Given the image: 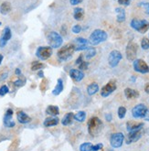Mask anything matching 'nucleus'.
Masks as SVG:
<instances>
[{"label": "nucleus", "mask_w": 149, "mask_h": 151, "mask_svg": "<svg viewBox=\"0 0 149 151\" xmlns=\"http://www.w3.org/2000/svg\"><path fill=\"white\" fill-rule=\"evenodd\" d=\"M102 122L100 118L93 116L92 118H90L89 122H88V132L89 134L92 137L97 136L99 133L102 131Z\"/></svg>", "instance_id": "obj_1"}, {"label": "nucleus", "mask_w": 149, "mask_h": 151, "mask_svg": "<svg viewBox=\"0 0 149 151\" xmlns=\"http://www.w3.org/2000/svg\"><path fill=\"white\" fill-rule=\"evenodd\" d=\"M108 39V35L104 30L102 29H95L92 32L89 38V43H91L92 45L95 46L98 44L104 42Z\"/></svg>", "instance_id": "obj_2"}, {"label": "nucleus", "mask_w": 149, "mask_h": 151, "mask_svg": "<svg viewBox=\"0 0 149 151\" xmlns=\"http://www.w3.org/2000/svg\"><path fill=\"white\" fill-rule=\"evenodd\" d=\"M74 51H75V46L73 44L69 43V44L65 45L64 47H62L58 51L57 56H58L59 60L65 61V60H68L69 58H72Z\"/></svg>", "instance_id": "obj_3"}, {"label": "nucleus", "mask_w": 149, "mask_h": 151, "mask_svg": "<svg viewBox=\"0 0 149 151\" xmlns=\"http://www.w3.org/2000/svg\"><path fill=\"white\" fill-rule=\"evenodd\" d=\"M47 40L49 47H51L52 49H57L61 47L63 43V39L60 35L56 32V31H51L49 33L48 37H47Z\"/></svg>", "instance_id": "obj_4"}, {"label": "nucleus", "mask_w": 149, "mask_h": 151, "mask_svg": "<svg viewBox=\"0 0 149 151\" xmlns=\"http://www.w3.org/2000/svg\"><path fill=\"white\" fill-rule=\"evenodd\" d=\"M130 26H131V28H133L135 30L142 34H145L149 29V22L145 19L140 20V19H134L131 20Z\"/></svg>", "instance_id": "obj_5"}, {"label": "nucleus", "mask_w": 149, "mask_h": 151, "mask_svg": "<svg viewBox=\"0 0 149 151\" xmlns=\"http://www.w3.org/2000/svg\"><path fill=\"white\" fill-rule=\"evenodd\" d=\"M137 50H138V46L136 43H135L133 41H130L127 44L125 53H126V58L128 60L134 61L135 60L136 55H137Z\"/></svg>", "instance_id": "obj_6"}, {"label": "nucleus", "mask_w": 149, "mask_h": 151, "mask_svg": "<svg viewBox=\"0 0 149 151\" xmlns=\"http://www.w3.org/2000/svg\"><path fill=\"white\" fill-rule=\"evenodd\" d=\"M133 67H134V70L137 73H143V74H145V73H149V66L146 64L145 61L144 60H142V59L135 60L134 63H133Z\"/></svg>", "instance_id": "obj_7"}, {"label": "nucleus", "mask_w": 149, "mask_h": 151, "mask_svg": "<svg viewBox=\"0 0 149 151\" xmlns=\"http://www.w3.org/2000/svg\"><path fill=\"white\" fill-rule=\"evenodd\" d=\"M124 141H125V135L122 134V133H115V134H112L111 136L110 144L112 147L118 148L122 146Z\"/></svg>", "instance_id": "obj_8"}, {"label": "nucleus", "mask_w": 149, "mask_h": 151, "mask_svg": "<svg viewBox=\"0 0 149 151\" xmlns=\"http://www.w3.org/2000/svg\"><path fill=\"white\" fill-rule=\"evenodd\" d=\"M122 59V53L117 50H112L109 54V57H108V63H109V65L112 67V68H115L116 67L119 63L121 61V60Z\"/></svg>", "instance_id": "obj_9"}, {"label": "nucleus", "mask_w": 149, "mask_h": 151, "mask_svg": "<svg viewBox=\"0 0 149 151\" xmlns=\"http://www.w3.org/2000/svg\"><path fill=\"white\" fill-rule=\"evenodd\" d=\"M52 55V48L49 46L39 47L36 50V56L40 60H48Z\"/></svg>", "instance_id": "obj_10"}, {"label": "nucleus", "mask_w": 149, "mask_h": 151, "mask_svg": "<svg viewBox=\"0 0 149 151\" xmlns=\"http://www.w3.org/2000/svg\"><path fill=\"white\" fill-rule=\"evenodd\" d=\"M147 108L144 104H139L135 105V107L132 109V115L134 118H143L145 116V114L146 112Z\"/></svg>", "instance_id": "obj_11"}, {"label": "nucleus", "mask_w": 149, "mask_h": 151, "mask_svg": "<svg viewBox=\"0 0 149 151\" xmlns=\"http://www.w3.org/2000/svg\"><path fill=\"white\" fill-rule=\"evenodd\" d=\"M116 83L115 81H110L106 85H104L101 90V95L102 97H107L116 90Z\"/></svg>", "instance_id": "obj_12"}, {"label": "nucleus", "mask_w": 149, "mask_h": 151, "mask_svg": "<svg viewBox=\"0 0 149 151\" xmlns=\"http://www.w3.org/2000/svg\"><path fill=\"white\" fill-rule=\"evenodd\" d=\"M143 135V131L141 130H137V131H133V132H129L127 137H125V143L127 145L135 143V142L138 141L140 138L142 137Z\"/></svg>", "instance_id": "obj_13"}, {"label": "nucleus", "mask_w": 149, "mask_h": 151, "mask_svg": "<svg viewBox=\"0 0 149 151\" xmlns=\"http://www.w3.org/2000/svg\"><path fill=\"white\" fill-rule=\"evenodd\" d=\"M11 37H12V32L10 28L9 27H6L2 32L1 37H0V48H4L7 44L8 40L11 39Z\"/></svg>", "instance_id": "obj_14"}, {"label": "nucleus", "mask_w": 149, "mask_h": 151, "mask_svg": "<svg viewBox=\"0 0 149 151\" xmlns=\"http://www.w3.org/2000/svg\"><path fill=\"white\" fill-rule=\"evenodd\" d=\"M13 110L12 109H10V108H8L7 110H6V114H5V115H4V120H3V122H4V126L6 127H7V128H12V127H15V122L13 121V118H12V116H13Z\"/></svg>", "instance_id": "obj_15"}, {"label": "nucleus", "mask_w": 149, "mask_h": 151, "mask_svg": "<svg viewBox=\"0 0 149 151\" xmlns=\"http://www.w3.org/2000/svg\"><path fill=\"white\" fill-rule=\"evenodd\" d=\"M69 76L75 82H81L82 80L84 78V73L81 70H76V69H72L69 70Z\"/></svg>", "instance_id": "obj_16"}, {"label": "nucleus", "mask_w": 149, "mask_h": 151, "mask_svg": "<svg viewBox=\"0 0 149 151\" xmlns=\"http://www.w3.org/2000/svg\"><path fill=\"white\" fill-rule=\"evenodd\" d=\"M144 127V123H137L134 121H129L126 124V129L128 132H133V131H137L141 130Z\"/></svg>", "instance_id": "obj_17"}, {"label": "nucleus", "mask_w": 149, "mask_h": 151, "mask_svg": "<svg viewBox=\"0 0 149 151\" xmlns=\"http://www.w3.org/2000/svg\"><path fill=\"white\" fill-rule=\"evenodd\" d=\"M16 118L20 124H28L31 121V118L23 111H19L16 113Z\"/></svg>", "instance_id": "obj_18"}, {"label": "nucleus", "mask_w": 149, "mask_h": 151, "mask_svg": "<svg viewBox=\"0 0 149 151\" xmlns=\"http://www.w3.org/2000/svg\"><path fill=\"white\" fill-rule=\"evenodd\" d=\"M125 95L128 100L131 99H135L139 96V93L136 90H134V89L131 88H126L125 90Z\"/></svg>", "instance_id": "obj_19"}, {"label": "nucleus", "mask_w": 149, "mask_h": 151, "mask_svg": "<svg viewBox=\"0 0 149 151\" xmlns=\"http://www.w3.org/2000/svg\"><path fill=\"white\" fill-rule=\"evenodd\" d=\"M73 17L75 20L81 21L84 17V10L82 7H76L73 10Z\"/></svg>", "instance_id": "obj_20"}, {"label": "nucleus", "mask_w": 149, "mask_h": 151, "mask_svg": "<svg viewBox=\"0 0 149 151\" xmlns=\"http://www.w3.org/2000/svg\"><path fill=\"white\" fill-rule=\"evenodd\" d=\"M115 13L117 14L116 19L119 23H122L125 20V10L122 7H116L115 8Z\"/></svg>", "instance_id": "obj_21"}, {"label": "nucleus", "mask_w": 149, "mask_h": 151, "mask_svg": "<svg viewBox=\"0 0 149 151\" xmlns=\"http://www.w3.org/2000/svg\"><path fill=\"white\" fill-rule=\"evenodd\" d=\"M64 89V86H63V81L62 79H58V82H57V84L54 88V90L52 91V94L53 95H59L61 92L63 91Z\"/></svg>", "instance_id": "obj_22"}, {"label": "nucleus", "mask_w": 149, "mask_h": 151, "mask_svg": "<svg viewBox=\"0 0 149 151\" xmlns=\"http://www.w3.org/2000/svg\"><path fill=\"white\" fill-rule=\"evenodd\" d=\"M59 122V119L56 116L54 117H49V118H46L44 123H43V125H44L46 127H54L56 125H58Z\"/></svg>", "instance_id": "obj_23"}, {"label": "nucleus", "mask_w": 149, "mask_h": 151, "mask_svg": "<svg viewBox=\"0 0 149 151\" xmlns=\"http://www.w3.org/2000/svg\"><path fill=\"white\" fill-rule=\"evenodd\" d=\"M11 11V4L9 2H4L0 6V13L2 15H7Z\"/></svg>", "instance_id": "obj_24"}, {"label": "nucleus", "mask_w": 149, "mask_h": 151, "mask_svg": "<svg viewBox=\"0 0 149 151\" xmlns=\"http://www.w3.org/2000/svg\"><path fill=\"white\" fill-rule=\"evenodd\" d=\"M46 114L51 115V116H56L59 114V109L56 105H49L46 109Z\"/></svg>", "instance_id": "obj_25"}, {"label": "nucleus", "mask_w": 149, "mask_h": 151, "mask_svg": "<svg viewBox=\"0 0 149 151\" xmlns=\"http://www.w3.org/2000/svg\"><path fill=\"white\" fill-rule=\"evenodd\" d=\"M73 115L74 114L72 112L67 113L64 115V117L62 118V120H61V124H62L63 126H69V125H71L72 120H73Z\"/></svg>", "instance_id": "obj_26"}, {"label": "nucleus", "mask_w": 149, "mask_h": 151, "mask_svg": "<svg viewBox=\"0 0 149 151\" xmlns=\"http://www.w3.org/2000/svg\"><path fill=\"white\" fill-rule=\"evenodd\" d=\"M98 91H99V85L96 83H92L87 87V93L91 96L94 95L96 93H98Z\"/></svg>", "instance_id": "obj_27"}, {"label": "nucleus", "mask_w": 149, "mask_h": 151, "mask_svg": "<svg viewBox=\"0 0 149 151\" xmlns=\"http://www.w3.org/2000/svg\"><path fill=\"white\" fill-rule=\"evenodd\" d=\"M73 119L76 120L77 122L82 123L86 119V113L84 111H79L73 115Z\"/></svg>", "instance_id": "obj_28"}, {"label": "nucleus", "mask_w": 149, "mask_h": 151, "mask_svg": "<svg viewBox=\"0 0 149 151\" xmlns=\"http://www.w3.org/2000/svg\"><path fill=\"white\" fill-rule=\"evenodd\" d=\"M96 55V50L92 47H89L88 49L86 50V52L84 54V57L86 60H90L92 58H93Z\"/></svg>", "instance_id": "obj_29"}, {"label": "nucleus", "mask_w": 149, "mask_h": 151, "mask_svg": "<svg viewBox=\"0 0 149 151\" xmlns=\"http://www.w3.org/2000/svg\"><path fill=\"white\" fill-rule=\"evenodd\" d=\"M92 147L93 145L89 142H86V143H82L80 146V151H92Z\"/></svg>", "instance_id": "obj_30"}, {"label": "nucleus", "mask_w": 149, "mask_h": 151, "mask_svg": "<svg viewBox=\"0 0 149 151\" xmlns=\"http://www.w3.org/2000/svg\"><path fill=\"white\" fill-rule=\"evenodd\" d=\"M43 68H45V64H43L41 63H39V61H34L31 65V70H40Z\"/></svg>", "instance_id": "obj_31"}, {"label": "nucleus", "mask_w": 149, "mask_h": 151, "mask_svg": "<svg viewBox=\"0 0 149 151\" xmlns=\"http://www.w3.org/2000/svg\"><path fill=\"white\" fill-rule=\"evenodd\" d=\"M118 117L120 119H122L125 118V114H126V108L124 107V106H120V107L118 108Z\"/></svg>", "instance_id": "obj_32"}, {"label": "nucleus", "mask_w": 149, "mask_h": 151, "mask_svg": "<svg viewBox=\"0 0 149 151\" xmlns=\"http://www.w3.org/2000/svg\"><path fill=\"white\" fill-rule=\"evenodd\" d=\"M48 80L47 79H43L41 83H40V85H39V89H40V91L41 92H45L47 90V88H48Z\"/></svg>", "instance_id": "obj_33"}, {"label": "nucleus", "mask_w": 149, "mask_h": 151, "mask_svg": "<svg viewBox=\"0 0 149 151\" xmlns=\"http://www.w3.org/2000/svg\"><path fill=\"white\" fill-rule=\"evenodd\" d=\"M141 47L143 50H148L149 49V40L147 38H144L141 40Z\"/></svg>", "instance_id": "obj_34"}, {"label": "nucleus", "mask_w": 149, "mask_h": 151, "mask_svg": "<svg viewBox=\"0 0 149 151\" xmlns=\"http://www.w3.org/2000/svg\"><path fill=\"white\" fill-rule=\"evenodd\" d=\"M8 92H9V89L6 85H2L0 87V96H5L6 93H8Z\"/></svg>", "instance_id": "obj_35"}, {"label": "nucleus", "mask_w": 149, "mask_h": 151, "mask_svg": "<svg viewBox=\"0 0 149 151\" xmlns=\"http://www.w3.org/2000/svg\"><path fill=\"white\" fill-rule=\"evenodd\" d=\"M138 6H141V7H144V9H145V12L149 15V3L147 2H140L138 4Z\"/></svg>", "instance_id": "obj_36"}, {"label": "nucleus", "mask_w": 149, "mask_h": 151, "mask_svg": "<svg viewBox=\"0 0 149 151\" xmlns=\"http://www.w3.org/2000/svg\"><path fill=\"white\" fill-rule=\"evenodd\" d=\"M75 41L77 42V43H79L80 45H87V44L89 43V40H86V39H84V38H76L75 39Z\"/></svg>", "instance_id": "obj_37"}, {"label": "nucleus", "mask_w": 149, "mask_h": 151, "mask_svg": "<svg viewBox=\"0 0 149 151\" xmlns=\"http://www.w3.org/2000/svg\"><path fill=\"white\" fill-rule=\"evenodd\" d=\"M25 83H26L25 79H19V80H16V81L14 82V85L16 87H21V86L25 85Z\"/></svg>", "instance_id": "obj_38"}, {"label": "nucleus", "mask_w": 149, "mask_h": 151, "mask_svg": "<svg viewBox=\"0 0 149 151\" xmlns=\"http://www.w3.org/2000/svg\"><path fill=\"white\" fill-rule=\"evenodd\" d=\"M72 31L74 33V34H79L81 31H82V27L81 25H74L72 29Z\"/></svg>", "instance_id": "obj_39"}, {"label": "nucleus", "mask_w": 149, "mask_h": 151, "mask_svg": "<svg viewBox=\"0 0 149 151\" xmlns=\"http://www.w3.org/2000/svg\"><path fill=\"white\" fill-rule=\"evenodd\" d=\"M88 66H89V63H87V61L83 60L81 64H79V69H80L81 70H87V69H88Z\"/></svg>", "instance_id": "obj_40"}, {"label": "nucleus", "mask_w": 149, "mask_h": 151, "mask_svg": "<svg viewBox=\"0 0 149 151\" xmlns=\"http://www.w3.org/2000/svg\"><path fill=\"white\" fill-rule=\"evenodd\" d=\"M102 147H103V145L102 144H97V145H93V147H92V151H99V150H101V149H102Z\"/></svg>", "instance_id": "obj_41"}, {"label": "nucleus", "mask_w": 149, "mask_h": 151, "mask_svg": "<svg viewBox=\"0 0 149 151\" xmlns=\"http://www.w3.org/2000/svg\"><path fill=\"white\" fill-rule=\"evenodd\" d=\"M89 47L87 45H80L79 47H75V51H81V50H86Z\"/></svg>", "instance_id": "obj_42"}, {"label": "nucleus", "mask_w": 149, "mask_h": 151, "mask_svg": "<svg viewBox=\"0 0 149 151\" xmlns=\"http://www.w3.org/2000/svg\"><path fill=\"white\" fill-rule=\"evenodd\" d=\"M130 2H131V0H118V3L122 6H129L130 5Z\"/></svg>", "instance_id": "obj_43"}, {"label": "nucleus", "mask_w": 149, "mask_h": 151, "mask_svg": "<svg viewBox=\"0 0 149 151\" xmlns=\"http://www.w3.org/2000/svg\"><path fill=\"white\" fill-rule=\"evenodd\" d=\"M8 76V73L7 72H3L0 73V82L4 81V80H6Z\"/></svg>", "instance_id": "obj_44"}, {"label": "nucleus", "mask_w": 149, "mask_h": 151, "mask_svg": "<svg viewBox=\"0 0 149 151\" xmlns=\"http://www.w3.org/2000/svg\"><path fill=\"white\" fill-rule=\"evenodd\" d=\"M82 1L83 0H69V3H71V5H72V6H76V5L81 4Z\"/></svg>", "instance_id": "obj_45"}, {"label": "nucleus", "mask_w": 149, "mask_h": 151, "mask_svg": "<svg viewBox=\"0 0 149 151\" xmlns=\"http://www.w3.org/2000/svg\"><path fill=\"white\" fill-rule=\"evenodd\" d=\"M82 61H83V55H80V56H79V58L76 60V63H75L77 65H79V64H81Z\"/></svg>", "instance_id": "obj_46"}, {"label": "nucleus", "mask_w": 149, "mask_h": 151, "mask_svg": "<svg viewBox=\"0 0 149 151\" xmlns=\"http://www.w3.org/2000/svg\"><path fill=\"white\" fill-rule=\"evenodd\" d=\"M105 119H106L108 122H111L112 120V114H105Z\"/></svg>", "instance_id": "obj_47"}, {"label": "nucleus", "mask_w": 149, "mask_h": 151, "mask_svg": "<svg viewBox=\"0 0 149 151\" xmlns=\"http://www.w3.org/2000/svg\"><path fill=\"white\" fill-rule=\"evenodd\" d=\"M143 118H144L145 120H146V121L149 122V109L146 110V112H145V116H144Z\"/></svg>", "instance_id": "obj_48"}, {"label": "nucleus", "mask_w": 149, "mask_h": 151, "mask_svg": "<svg viewBox=\"0 0 149 151\" xmlns=\"http://www.w3.org/2000/svg\"><path fill=\"white\" fill-rule=\"evenodd\" d=\"M15 73H16L17 76H20V75H21V70H20V69L16 68V70H15Z\"/></svg>", "instance_id": "obj_49"}, {"label": "nucleus", "mask_w": 149, "mask_h": 151, "mask_svg": "<svg viewBox=\"0 0 149 151\" xmlns=\"http://www.w3.org/2000/svg\"><path fill=\"white\" fill-rule=\"evenodd\" d=\"M145 93H149V83L145 84Z\"/></svg>", "instance_id": "obj_50"}, {"label": "nucleus", "mask_w": 149, "mask_h": 151, "mask_svg": "<svg viewBox=\"0 0 149 151\" xmlns=\"http://www.w3.org/2000/svg\"><path fill=\"white\" fill-rule=\"evenodd\" d=\"M38 74H39V76L40 78H43V77H44V73H43V72H42L41 70H39V73H38Z\"/></svg>", "instance_id": "obj_51"}, {"label": "nucleus", "mask_w": 149, "mask_h": 151, "mask_svg": "<svg viewBox=\"0 0 149 151\" xmlns=\"http://www.w3.org/2000/svg\"><path fill=\"white\" fill-rule=\"evenodd\" d=\"M3 59H4L3 55H2V54H0V65H1V63H2V60H3Z\"/></svg>", "instance_id": "obj_52"}, {"label": "nucleus", "mask_w": 149, "mask_h": 151, "mask_svg": "<svg viewBox=\"0 0 149 151\" xmlns=\"http://www.w3.org/2000/svg\"><path fill=\"white\" fill-rule=\"evenodd\" d=\"M135 80H136L135 76H133L132 78H131V81H132V82H135Z\"/></svg>", "instance_id": "obj_53"}, {"label": "nucleus", "mask_w": 149, "mask_h": 151, "mask_svg": "<svg viewBox=\"0 0 149 151\" xmlns=\"http://www.w3.org/2000/svg\"><path fill=\"white\" fill-rule=\"evenodd\" d=\"M108 151H113L112 149H110V150H108Z\"/></svg>", "instance_id": "obj_54"}, {"label": "nucleus", "mask_w": 149, "mask_h": 151, "mask_svg": "<svg viewBox=\"0 0 149 151\" xmlns=\"http://www.w3.org/2000/svg\"><path fill=\"white\" fill-rule=\"evenodd\" d=\"M2 25V23H1V21H0V26H1Z\"/></svg>", "instance_id": "obj_55"}]
</instances>
